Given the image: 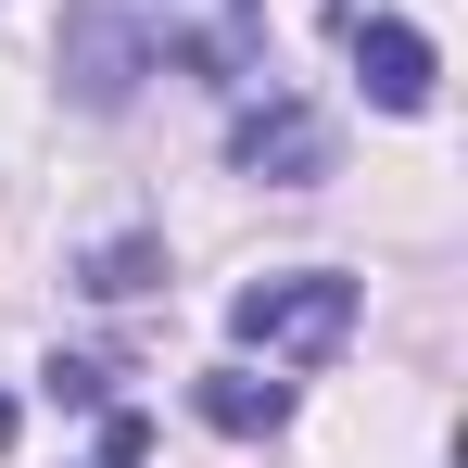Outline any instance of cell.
Wrapping results in <instances>:
<instances>
[{
	"label": "cell",
	"instance_id": "obj_4",
	"mask_svg": "<svg viewBox=\"0 0 468 468\" xmlns=\"http://www.w3.org/2000/svg\"><path fill=\"white\" fill-rule=\"evenodd\" d=\"M229 165H240V177H279V190L329 177V127H316V101H253V114L229 127Z\"/></svg>",
	"mask_w": 468,
	"mask_h": 468
},
{
	"label": "cell",
	"instance_id": "obj_5",
	"mask_svg": "<svg viewBox=\"0 0 468 468\" xmlns=\"http://www.w3.org/2000/svg\"><path fill=\"white\" fill-rule=\"evenodd\" d=\"M203 418H216L229 443H253V431H279V418H292V380H253V367H216V380H203Z\"/></svg>",
	"mask_w": 468,
	"mask_h": 468
},
{
	"label": "cell",
	"instance_id": "obj_6",
	"mask_svg": "<svg viewBox=\"0 0 468 468\" xmlns=\"http://www.w3.org/2000/svg\"><path fill=\"white\" fill-rule=\"evenodd\" d=\"M140 456H153V431H140V418L114 405V418H101V456H89V468H140Z\"/></svg>",
	"mask_w": 468,
	"mask_h": 468
},
{
	"label": "cell",
	"instance_id": "obj_2",
	"mask_svg": "<svg viewBox=\"0 0 468 468\" xmlns=\"http://www.w3.org/2000/svg\"><path fill=\"white\" fill-rule=\"evenodd\" d=\"M229 329L279 367V355H329L342 329H355V279H329V266H292V279H253L229 304Z\"/></svg>",
	"mask_w": 468,
	"mask_h": 468
},
{
	"label": "cell",
	"instance_id": "obj_7",
	"mask_svg": "<svg viewBox=\"0 0 468 468\" xmlns=\"http://www.w3.org/2000/svg\"><path fill=\"white\" fill-rule=\"evenodd\" d=\"M0 443H13V392H0Z\"/></svg>",
	"mask_w": 468,
	"mask_h": 468
},
{
	"label": "cell",
	"instance_id": "obj_1",
	"mask_svg": "<svg viewBox=\"0 0 468 468\" xmlns=\"http://www.w3.org/2000/svg\"><path fill=\"white\" fill-rule=\"evenodd\" d=\"M266 64V0H77L64 13V77L89 114H114L140 77L240 89Z\"/></svg>",
	"mask_w": 468,
	"mask_h": 468
},
{
	"label": "cell",
	"instance_id": "obj_3",
	"mask_svg": "<svg viewBox=\"0 0 468 468\" xmlns=\"http://www.w3.org/2000/svg\"><path fill=\"white\" fill-rule=\"evenodd\" d=\"M342 38H355V77H367V101L380 114H431V38L405 26V13H342Z\"/></svg>",
	"mask_w": 468,
	"mask_h": 468
}]
</instances>
